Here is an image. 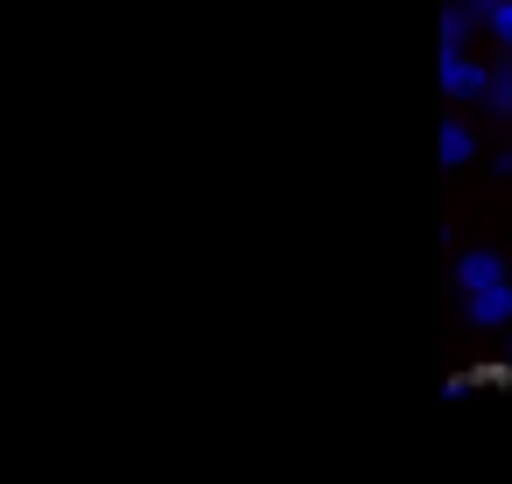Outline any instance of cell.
I'll use <instances>...</instances> for the list:
<instances>
[{"mask_svg": "<svg viewBox=\"0 0 512 484\" xmlns=\"http://www.w3.org/2000/svg\"><path fill=\"white\" fill-rule=\"evenodd\" d=\"M484 85H491L484 64H470L463 50H442V92L449 99H484Z\"/></svg>", "mask_w": 512, "mask_h": 484, "instance_id": "obj_1", "label": "cell"}, {"mask_svg": "<svg viewBox=\"0 0 512 484\" xmlns=\"http://www.w3.org/2000/svg\"><path fill=\"white\" fill-rule=\"evenodd\" d=\"M456 281H463V302H470V295H491V288H512V281H505V267H498V253H484V246H477V253H463Z\"/></svg>", "mask_w": 512, "mask_h": 484, "instance_id": "obj_2", "label": "cell"}, {"mask_svg": "<svg viewBox=\"0 0 512 484\" xmlns=\"http://www.w3.org/2000/svg\"><path fill=\"white\" fill-rule=\"evenodd\" d=\"M463 309H470V323H512V288H491V295H470Z\"/></svg>", "mask_w": 512, "mask_h": 484, "instance_id": "obj_3", "label": "cell"}, {"mask_svg": "<svg viewBox=\"0 0 512 484\" xmlns=\"http://www.w3.org/2000/svg\"><path fill=\"white\" fill-rule=\"evenodd\" d=\"M470 155H477V134H470L463 120H449V127H442V162H449V169H463Z\"/></svg>", "mask_w": 512, "mask_h": 484, "instance_id": "obj_4", "label": "cell"}, {"mask_svg": "<svg viewBox=\"0 0 512 484\" xmlns=\"http://www.w3.org/2000/svg\"><path fill=\"white\" fill-rule=\"evenodd\" d=\"M484 106H491V113H512V64H498V71H491V85H484Z\"/></svg>", "mask_w": 512, "mask_h": 484, "instance_id": "obj_5", "label": "cell"}, {"mask_svg": "<svg viewBox=\"0 0 512 484\" xmlns=\"http://www.w3.org/2000/svg\"><path fill=\"white\" fill-rule=\"evenodd\" d=\"M484 29H491V43H498V50H512V0H491Z\"/></svg>", "mask_w": 512, "mask_h": 484, "instance_id": "obj_6", "label": "cell"}]
</instances>
